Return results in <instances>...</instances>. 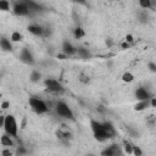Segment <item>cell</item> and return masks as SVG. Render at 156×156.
I'll use <instances>...</instances> for the list:
<instances>
[{"instance_id":"cb8c5ba5","label":"cell","mask_w":156,"mask_h":156,"mask_svg":"<svg viewBox=\"0 0 156 156\" xmlns=\"http://www.w3.org/2000/svg\"><path fill=\"white\" fill-rule=\"evenodd\" d=\"M41 78V74L39 73V71H32V73H30V80L32 82H39V79Z\"/></svg>"},{"instance_id":"1f68e13d","label":"cell","mask_w":156,"mask_h":156,"mask_svg":"<svg viewBox=\"0 0 156 156\" xmlns=\"http://www.w3.org/2000/svg\"><path fill=\"white\" fill-rule=\"evenodd\" d=\"M133 40H134V38H133V35H132V34H127V35H126V41L132 43Z\"/></svg>"},{"instance_id":"4dcf8cb0","label":"cell","mask_w":156,"mask_h":156,"mask_svg":"<svg viewBox=\"0 0 156 156\" xmlns=\"http://www.w3.org/2000/svg\"><path fill=\"white\" fill-rule=\"evenodd\" d=\"M150 106L156 108V98H150Z\"/></svg>"},{"instance_id":"836d02e7","label":"cell","mask_w":156,"mask_h":156,"mask_svg":"<svg viewBox=\"0 0 156 156\" xmlns=\"http://www.w3.org/2000/svg\"><path fill=\"white\" fill-rule=\"evenodd\" d=\"M57 57H58L60 60H65V58H67L68 56H67L65 52H62V54H58V55H57Z\"/></svg>"},{"instance_id":"f546056e","label":"cell","mask_w":156,"mask_h":156,"mask_svg":"<svg viewBox=\"0 0 156 156\" xmlns=\"http://www.w3.org/2000/svg\"><path fill=\"white\" fill-rule=\"evenodd\" d=\"M155 122H156V118H155L154 116H149V117H147V123H149V124H154Z\"/></svg>"},{"instance_id":"5b68a950","label":"cell","mask_w":156,"mask_h":156,"mask_svg":"<svg viewBox=\"0 0 156 156\" xmlns=\"http://www.w3.org/2000/svg\"><path fill=\"white\" fill-rule=\"evenodd\" d=\"M12 11H13V13H15L16 16H21V17L28 16V15L30 13V9H29L28 5H27L26 2H23V1L16 2V4L13 5V7H12Z\"/></svg>"},{"instance_id":"7c38bea8","label":"cell","mask_w":156,"mask_h":156,"mask_svg":"<svg viewBox=\"0 0 156 156\" xmlns=\"http://www.w3.org/2000/svg\"><path fill=\"white\" fill-rule=\"evenodd\" d=\"M0 144L5 147H10V146H15V141L12 139L11 135H9L7 133H4L0 138Z\"/></svg>"},{"instance_id":"484cf974","label":"cell","mask_w":156,"mask_h":156,"mask_svg":"<svg viewBox=\"0 0 156 156\" xmlns=\"http://www.w3.org/2000/svg\"><path fill=\"white\" fill-rule=\"evenodd\" d=\"M79 80H80L82 83H84V84H88V83H89V77L85 76V74H80V76H79Z\"/></svg>"},{"instance_id":"7402d4cb","label":"cell","mask_w":156,"mask_h":156,"mask_svg":"<svg viewBox=\"0 0 156 156\" xmlns=\"http://www.w3.org/2000/svg\"><path fill=\"white\" fill-rule=\"evenodd\" d=\"M77 54L82 57V58H88L90 57V52L88 49H84V48H78L77 49Z\"/></svg>"},{"instance_id":"6da1fadb","label":"cell","mask_w":156,"mask_h":156,"mask_svg":"<svg viewBox=\"0 0 156 156\" xmlns=\"http://www.w3.org/2000/svg\"><path fill=\"white\" fill-rule=\"evenodd\" d=\"M4 132L7 133L9 135H11L12 138H17L18 136V123L17 119L13 115L9 113L5 116V122H4Z\"/></svg>"},{"instance_id":"9c48e42d","label":"cell","mask_w":156,"mask_h":156,"mask_svg":"<svg viewBox=\"0 0 156 156\" xmlns=\"http://www.w3.org/2000/svg\"><path fill=\"white\" fill-rule=\"evenodd\" d=\"M135 98H136L138 101H140V100H150L151 94H150V91H149L146 88L139 87V88H136V90H135Z\"/></svg>"},{"instance_id":"5bb4252c","label":"cell","mask_w":156,"mask_h":156,"mask_svg":"<svg viewBox=\"0 0 156 156\" xmlns=\"http://www.w3.org/2000/svg\"><path fill=\"white\" fill-rule=\"evenodd\" d=\"M150 106V100H140L134 105L135 111H144Z\"/></svg>"},{"instance_id":"8d00e7d4","label":"cell","mask_w":156,"mask_h":156,"mask_svg":"<svg viewBox=\"0 0 156 156\" xmlns=\"http://www.w3.org/2000/svg\"><path fill=\"white\" fill-rule=\"evenodd\" d=\"M117 1H119V0H117Z\"/></svg>"},{"instance_id":"30bf717a","label":"cell","mask_w":156,"mask_h":156,"mask_svg":"<svg viewBox=\"0 0 156 156\" xmlns=\"http://www.w3.org/2000/svg\"><path fill=\"white\" fill-rule=\"evenodd\" d=\"M27 30L30 34L35 35V37H44V27H41L39 24H34V23L33 24H29L27 27Z\"/></svg>"},{"instance_id":"d6986e66","label":"cell","mask_w":156,"mask_h":156,"mask_svg":"<svg viewBox=\"0 0 156 156\" xmlns=\"http://www.w3.org/2000/svg\"><path fill=\"white\" fill-rule=\"evenodd\" d=\"M73 35H74L76 39H82L83 37H85V30L82 27H77L73 30Z\"/></svg>"},{"instance_id":"e0dca14e","label":"cell","mask_w":156,"mask_h":156,"mask_svg":"<svg viewBox=\"0 0 156 156\" xmlns=\"http://www.w3.org/2000/svg\"><path fill=\"white\" fill-rule=\"evenodd\" d=\"M122 80L124 82V83H132L134 79H135V77H134V74L132 73V72H129V71H127V72H124L123 74H122Z\"/></svg>"},{"instance_id":"4fadbf2b","label":"cell","mask_w":156,"mask_h":156,"mask_svg":"<svg viewBox=\"0 0 156 156\" xmlns=\"http://www.w3.org/2000/svg\"><path fill=\"white\" fill-rule=\"evenodd\" d=\"M0 46H1V49L4 50V51H12V41H11V39H7V38H5V37H2L1 39H0Z\"/></svg>"},{"instance_id":"44dd1931","label":"cell","mask_w":156,"mask_h":156,"mask_svg":"<svg viewBox=\"0 0 156 156\" xmlns=\"http://www.w3.org/2000/svg\"><path fill=\"white\" fill-rule=\"evenodd\" d=\"M26 4H27L28 7L30 9V11H39V10L41 9L40 5H39L38 2H35V1H33V0H27Z\"/></svg>"},{"instance_id":"ac0fdd59","label":"cell","mask_w":156,"mask_h":156,"mask_svg":"<svg viewBox=\"0 0 156 156\" xmlns=\"http://www.w3.org/2000/svg\"><path fill=\"white\" fill-rule=\"evenodd\" d=\"M10 39H11V41H12V43H20V41L23 39V35H22L18 30H13V32L11 33Z\"/></svg>"},{"instance_id":"9a60e30c","label":"cell","mask_w":156,"mask_h":156,"mask_svg":"<svg viewBox=\"0 0 156 156\" xmlns=\"http://www.w3.org/2000/svg\"><path fill=\"white\" fill-rule=\"evenodd\" d=\"M122 145H123L122 147H123V150H124L126 154H128V155H133V144H132L129 140L124 139L123 143H122Z\"/></svg>"},{"instance_id":"8fae6325","label":"cell","mask_w":156,"mask_h":156,"mask_svg":"<svg viewBox=\"0 0 156 156\" xmlns=\"http://www.w3.org/2000/svg\"><path fill=\"white\" fill-rule=\"evenodd\" d=\"M61 49H62V52H65L67 56H71V55L77 54V48H74L72 45V43L68 41V40H65L62 43V48Z\"/></svg>"},{"instance_id":"ba28073f","label":"cell","mask_w":156,"mask_h":156,"mask_svg":"<svg viewBox=\"0 0 156 156\" xmlns=\"http://www.w3.org/2000/svg\"><path fill=\"white\" fill-rule=\"evenodd\" d=\"M20 58H21L22 62H24V63H27V65H33V63H34V57H33L30 50L27 49V48H23V49L21 50V52H20Z\"/></svg>"},{"instance_id":"52a82bcc","label":"cell","mask_w":156,"mask_h":156,"mask_svg":"<svg viewBox=\"0 0 156 156\" xmlns=\"http://www.w3.org/2000/svg\"><path fill=\"white\" fill-rule=\"evenodd\" d=\"M104 126V124H102ZM93 135H94V138H95V140H98L99 143H105L106 140H108V139H111L112 136H111V134L102 127L101 129H99V130H96V132H94L93 133Z\"/></svg>"},{"instance_id":"e575fe53","label":"cell","mask_w":156,"mask_h":156,"mask_svg":"<svg viewBox=\"0 0 156 156\" xmlns=\"http://www.w3.org/2000/svg\"><path fill=\"white\" fill-rule=\"evenodd\" d=\"M4 122H5V116H0V127H4Z\"/></svg>"},{"instance_id":"603a6c76","label":"cell","mask_w":156,"mask_h":156,"mask_svg":"<svg viewBox=\"0 0 156 156\" xmlns=\"http://www.w3.org/2000/svg\"><path fill=\"white\" fill-rule=\"evenodd\" d=\"M0 10L4 12L10 11V1L9 0H0Z\"/></svg>"},{"instance_id":"d6a6232c","label":"cell","mask_w":156,"mask_h":156,"mask_svg":"<svg viewBox=\"0 0 156 156\" xmlns=\"http://www.w3.org/2000/svg\"><path fill=\"white\" fill-rule=\"evenodd\" d=\"M129 46H130V44H129L128 41H124V43L121 44V48H122V49H128Z\"/></svg>"},{"instance_id":"ffe728a7","label":"cell","mask_w":156,"mask_h":156,"mask_svg":"<svg viewBox=\"0 0 156 156\" xmlns=\"http://www.w3.org/2000/svg\"><path fill=\"white\" fill-rule=\"evenodd\" d=\"M138 4L144 10H147V9L152 7V0H138Z\"/></svg>"},{"instance_id":"277c9868","label":"cell","mask_w":156,"mask_h":156,"mask_svg":"<svg viewBox=\"0 0 156 156\" xmlns=\"http://www.w3.org/2000/svg\"><path fill=\"white\" fill-rule=\"evenodd\" d=\"M44 85H45V90L50 94H60L63 91L61 83L54 78H46L44 80Z\"/></svg>"},{"instance_id":"7a4b0ae2","label":"cell","mask_w":156,"mask_h":156,"mask_svg":"<svg viewBox=\"0 0 156 156\" xmlns=\"http://www.w3.org/2000/svg\"><path fill=\"white\" fill-rule=\"evenodd\" d=\"M28 102H29L30 108H32L37 115H44V113H48V112H49V110H50L49 104H46L43 99H39V98L32 96V98H29Z\"/></svg>"},{"instance_id":"3957f363","label":"cell","mask_w":156,"mask_h":156,"mask_svg":"<svg viewBox=\"0 0 156 156\" xmlns=\"http://www.w3.org/2000/svg\"><path fill=\"white\" fill-rule=\"evenodd\" d=\"M55 112L57 113V116L65 118V119H74V115H73V111L72 108L62 100H58L56 101L55 104Z\"/></svg>"},{"instance_id":"d4e9b609","label":"cell","mask_w":156,"mask_h":156,"mask_svg":"<svg viewBox=\"0 0 156 156\" xmlns=\"http://www.w3.org/2000/svg\"><path fill=\"white\" fill-rule=\"evenodd\" d=\"M133 155H135V156H141L143 155V150L139 146L134 145V144H133Z\"/></svg>"},{"instance_id":"2e32d148","label":"cell","mask_w":156,"mask_h":156,"mask_svg":"<svg viewBox=\"0 0 156 156\" xmlns=\"http://www.w3.org/2000/svg\"><path fill=\"white\" fill-rule=\"evenodd\" d=\"M102 124H104V128L111 134V136L113 138L115 136V134H116V129H115V127H113V124L111 123V122H108V121H104L102 122Z\"/></svg>"},{"instance_id":"4316f807","label":"cell","mask_w":156,"mask_h":156,"mask_svg":"<svg viewBox=\"0 0 156 156\" xmlns=\"http://www.w3.org/2000/svg\"><path fill=\"white\" fill-rule=\"evenodd\" d=\"M147 68H149V71H151V72H156V63L155 62H147Z\"/></svg>"},{"instance_id":"8992f818","label":"cell","mask_w":156,"mask_h":156,"mask_svg":"<svg viewBox=\"0 0 156 156\" xmlns=\"http://www.w3.org/2000/svg\"><path fill=\"white\" fill-rule=\"evenodd\" d=\"M121 146L118 144H112L110 146H106L102 151H101V155L104 156H115V155H122L123 151L119 149Z\"/></svg>"},{"instance_id":"d590c367","label":"cell","mask_w":156,"mask_h":156,"mask_svg":"<svg viewBox=\"0 0 156 156\" xmlns=\"http://www.w3.org/2000/svg\"><path fill=\"white\" fill-rule=\"evenodd\" d=\"M72 1H74V2H77V4H82V5L85 4V0H72Z\"/></svg>"},{"instance_id":"f1b7e54d","label":"cell","mask_w":156,"mask_h":156,"mask_svg":"<svg viewBox=\"0 0 156 156\" xmlns=\"http://www.w3.org/2000/svg\"><path fill=\"white\" fill-rule=\"evenodd\" d=\"M9 107H10V102L9 101H2L1 102V108L2 110H7Z\"/></svg>"},{"instance_id":"83f0119b","label":"cell","mask_w":156,"mask_h":156,"mask_svg":"<svg viewBox=\"0 0 156 156\" xmlns=\"http://www.w3.org/2000/svg\"><path fill=\"white\" fill-rule=\"evenodd\" d=\"M1 155L2 156H11L12 155V151H10V149H5L1 151Z\"/></svg>"}]
</instances>
